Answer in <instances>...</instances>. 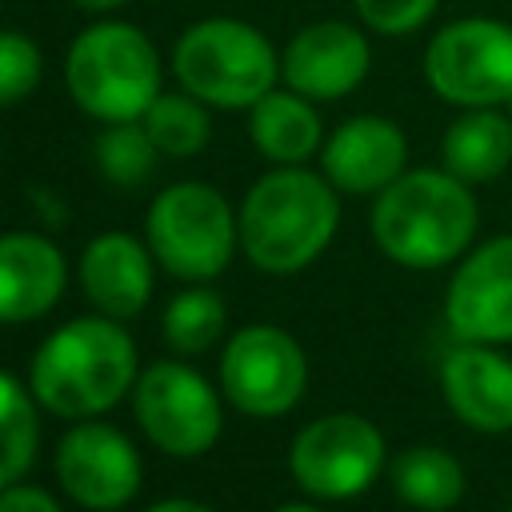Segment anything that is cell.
I'll return each instance as SVG.
<instances>
[{"instance_id":"obj_1","label":"cell","mask_w":512,"mask_h":512,"mask_svg":"<svg viewBox=\"0 0 512 512\" xmlns=\"http://www.w3.org/2000/svg\"><path fill=\"white\" fill-rule=\"evenodd\" d=\"M28 384L36 404L56 416L84 420L108 412L136 384V344L112 316L68 320L36 348Z\"/></svg>"},{"instance_id":"obj_2","label":"cell","mask_w":512,"mask_h":512,"mask_svg":"<svg viewBox=\"0 0 512 512\" xmlns=\"http://www.w3.org/2000/svg\"><path fill=\"white\" fill-rule=\"evenodd\" d=\"M336 224L340 204L332 180L284 164L248 188L240 204V248L256 268L288 276L328 248Z\"/></svg>"},{"instance_id":"obj_3","label":"cell","mask_w":512,"mask_h":512,"mask_svg":"<svg viewBox=\"0 0 512 512\" xmlns=\"http://www.w3.org/2000/svg\"><path fill=\"white\" fill-rule=\"evenodd\" d=\"M476 232V200L460 176L400 172L372 208V236L380 252L404 268H440L456 260Z\"/></svg>"},{"instance_id":"obj_4","label":"cell","mask_w":512,"mask_h":512,"mask_svg":"<svg viewBox=\"0 0 512 512\" xmlns=\"http://www.w3.org/2000/svg\"><path fill=\"white\" fill-rule=\"evenodd\" d=\"M64 76L72 100L104 124L144 120L160 96V56L152 40L120 20L84 28L68 48Z\"/></svg>"},{"instance_id":"obj_5","label":"cell","mask_w":512,"mask_h":512,"mask_svg":"<svg viewBox=\"0 0 512 512\" xmlns=\"http://www.w3.org/2000/svg\"><path fill=\"white\" fill-rule=\"evenodd\" d=\"M172 68L184 92L216 108H252L260 96L272 92L280 76V60L268 36L228 16H208L192 24L176 40Z\"/></svg>"},{"instance_id":"obj_6","label":"cell","mask_w":512,"mask_h":512,"mask_svg":"<svg viewBox=\"0 0 512 512\" xmlns=\"http://www.w3.org/2000/svg\"><path fill=\"white\" fill-rule=\"evenodd\" d=\"M144 232L160 268L180 280H212L232 260L240 220H232L228 200L212 184L180 180L152 200Z\"/></svg>"},{"instance_id":"obj_7","label":"cell","mask_w":512,"mask_h":512,"mask_svg":"<svg viewBox=\"0 0 512 512\" xmlns=\"http://www.w3.org/2000/svg\"><path fill=\"white\" fill-rule=\"evenodd\" d=\"M424 80L460 108H496L512 100V28L488 16L444 24L424 52Z\"/></svg>"},{"instance_id":"obj_8","label":"cell","mask_w":512,"mask_h":512,"mask_svg":"<svg viewBox=\"0 0 512 512\" xmlns=\"http://www.w3.org/2000/svg\"><path fill=\"white\" fill-rule=\"evenodd\" d=\"M384 464V436L356 412H332L300 428L288 452L296 484L320 500L360 496Z\"/></svg>"},{"instance_id":"obj_9","label":"cell","mask_w":512,"mask_h":512,"mask_svg":"<svg viewBox=\"0 0 512 512\" xmlns=\"http://www.w3.org/2000/svg\"><path fill=\"white\" fill-rule=\"evenodd\" d=\"M136 420L168 456H204L220 436V396L188 364L160 360L136 380Z\"/></svg>"},{"instance_id":"obj_10","label":"cell","mask_w":512,"mask_h":512,"mask_svg":"<svg viewBox=\"0 0 512 512\" xmlns=\"http://www.w3.org/2000/svg\"><path fill=\"white\" fill-rule=\"evenodd\" d=\"M224 396L248 416H280L288 412L308 384L304 348L272 324L240 328L220 356Z\"/></svg>"},{"instance_id":"obj_11","label":"cell","mask_w":512,"mask_h":512,"mask_svg":"<svg viewBox=\"0 0 512 512\" xmlns=\"http://www.w3.org/2000/svg\"><path fill=\"white\" fill-rule=\"evenodd\" d=\"M56 480L76 504L112 512L140 492V456L120 428L80 420L56 444Z\"/></svg>"},{"instance_id":"obj_12","label":"cell","mask_w":512,"mask_h":512,"mask_svg":"<svg viewBox=\"0 0 512 512\" xmlns=\"http://www.w3.org/2000/svg\"><path fill=\"white\" fill-rule=\"evenodd\" d=\"M448 328L472 344L512 340V236L476 248L452 276L444 296Z\"/></svg>"},{"instance_id":"obj_13","label":"cell","mask_w":512,"mask_h":512,"mask_svg":"<svg viewBox=\"0 0 512 512\" xmlns=\"http://www.w3.org/2000/svg\"><path fill=\"white\" fill-rule=\"evenodd\" d=\"M372 52L360 28L344 20H320L292 36L280 72L292 92L308 100H340L368 76Z\"/></svg>"},{"instance_id":"obj_14","label":"cell","mask_w":512,"mask_h":512,"mask_svg":"<svg viewBox=\"0 0 512 512\" xmlns=\"http://www.w3.org/2000/svg\"><path fill=\"white\" fill-rule=\"evenodd\" d=\"M408 160V140L404 132L384 120V116H352L344 120L328 144H324V176L332 188L364 196V192H384Z\"/></svg>"},{"instance_id":"obj_15","label":"cell","mask_w":512,"mask_h":512,"mask_svg":"<svg viewBox=\"0 0 512 512\" xmlns=\"http://www.w3.org/2000/svg\"><path fill=\"white\" fill-rule=\"evenodd\" d=\"M440 380L452 412L468 428L480 432L512 428V360H504L488 344L464 340L456 352H448Z\"/></svg>"},{"instance_id":"obj_16","label":"cell","mask_w":512,"mask_h":512,"mask_svg":"<svg viewBox=\"0 0 512 512\" xmlns=\"http://www.w3.org/2000/svg\"><path fill=\"white\" fill-rule=\"evenodd\" d=\"M64 256L48 236L4 232L0 236V324H24L44 316L64 292Z\"/></svg>"},{"instance_id":"obj_17","label":"cell","mask_w":512,"mask_h":512,"mask_svg":"<svg viewBox=\"0 0 512 512\" xmlns=\"http://www.w3.org/2000/svg\"><path fill=\"white\" fill-rule=\"evenodd\" d=\"M152 260V248H144L128 232L96 236L80 256L84 296L112 320L136 316L152 296Z\"/></svg>"},{"instance_id":"obj_18","label":"cell","mask_w":512,"mask_h":512,"mask_svg":"<svg viewBox=\"0 0 512 512\" xmlns=\"http://www.w3.org/2000/svg\"><path fill=\"white\" fill-rule=\"evenodd\" d=\"M512 164V116L496 108H472L444 132V168L464 184L496 180Z\"/></svg>"},{"instance_id":"obj_19","label":"cell","mask_w":512,"mask_h":512,"mask_svg":"<svg viewBox=\"0 0 512 512\" xmlns=\"http://www.w3.org/2000/svg\"><path fill=\"white\" fill-rule=\"evenodd\" d=\"M252 144L276 164H300L320 148V116L300 92H268L248 112Z\"/></svg>"},{"instance_id":"obj_20","label":"cell","mask_w":512,"mask_h":512,"mask_svg":"<svg viewBox=\"0 0 512 512\" xmlns=\"http://www.w3.org/2000/svg\"><path fill=\"white\" fill-rule=\"evenodd\" d=\"M392 488L412 508L444 512L464 496V468L444 448L416 444L392 464Z\"/></svg>"},{"instance_id":"obj_21","label":"cell","mask_w":512,"mask_h":512,"mask_svg":"<svg viewBox=\"0 0 512 512\" xmlns=\"http://www.w3.org/2000/svg\"><path fill=\"white\" fill-rule=\"evenodd\" d=\"M36 396L8 372H0V488L16 484L36 460Z\"/></svg>"},{"instance_id":"obj_22","label":"cell","mask_w":512,"mask_h":512,"mask_svg":"<svg viewBox=\"0 0 512 512\" xmlns=\"http://www.w3.org/2000/svg\"><path fill=\"white\" fill-rule=\"evenodd\" d=\"M152 136V144L168 156H192L208 144V112H204V100H196L192 92H160L152 100V108L144 112L140 120Z\"/></svg>"},{"instance_id":"obj_23","label":"cell","mask_w":512,"mask_h":512,"mask_svg":"<svg viewBox=\"0 0 512 512\" xmlns=\"http://www.w3.org/2000/svg\"><path fill=\"white\" fill-rule=\"evenodd\" d=\"M224 320L228 308L212 288H188L164 308V340L176 352H204L220 340Z\"/></svg>"},{"instance_id":"obj_24","label":"cell","mask_w":512,"mask_h":512,"mask_svg":"<svg viewBox=\"0 0 512 512\" xmlns=\"http://www.w3.org/2000/svg\"><path fill=\"white\" fill-rule=\"evenodd\" d=\"M156 144L148 136L144 124L136 120H124V124H112L100 140H96V160L104 168V176L112 184H140L152 164H156Z\"/></svg>"},{"instance_id":"obj_25","label":"cell","mask_w":512,"mask_h":512,"mask_svg":"<svg viewBox=\"0 0 512 512\" xmlns=\"http://www.w3.org/2000/svg\"><path fill=\"white\" fill-rule=\"evenodd\" d=\"M40 72H44V60L36 40H28L24 32L0 28V108L20 104L40 84Z\"/></svg>"},{"instance_id":"obj_26","label":"cell","mask_w":512,"mask_h":512,"mask_svg":"<svg viewBox=\"0 0 512 512\" xmlns=\"http://www.w3.org/2000/svg\"><path fill=\"white\" fill-rule=\"evenodd\" d=\"M360 20L384 36H404L416 32L420 24H428V16L436 12L440 0H352Z\"/></svg>"},{"instance_id":"obj_27","label":"cell","mask_w":512,"mask_h":512,"mask_svg":"<svg viewBox=\"0 0 512 512\" xmlns=\"http://www.w3.org/2000/svg\"><path fill=\"white\" fill-rule=\"evenodd\" d=\"M0 512H64V508L44 488L8 484V488H0Z\"/></svg>"},{"instance_id":"obj_28","label":"cell","mask_w":512,"mask_h":512,"mask_svg":"<svg viewBox=\"0 0 512 512\" xmlns=\"http://www.w3.org/2000/svg\"><path fill=\"white\" fill-rule=\"evenodd\" d=\"M148 512H212L208 504H200V500H184V496H172V500H160V504H152Z\"/></svg>"},{"instance_id":"obj_29","label":"cell","mask_w":512,"mask_h":512,"mask_svg":"<svg viewBox=\"0 0 512 512\" xmlns=\"http://www.w3.org/2000/svg\"><path fill=\"white\" fill-rule=\"evenodd\" d=\"M80 8H88V12H108V8H120V4H128V0H76Z\"/></svg>"},{"instance_id":"obj_30","label":"cell","mask_w":512,"mask_h":512,"mask_svg":"<svg viewBox=\"0 0 512 512\" xmlns=\"http://www.w3.org/2000/svg\"><path fill=\"white\" fill-rule=\"evenodd\" d=\"M276 512H320V508H312V504H280Z\"/></svg>"},{"instance_id":"obj_31","label":"cell","mask_w":512,"mask_h":512,"mask_svg":"<svg viewBox=\"0 0 512 512\" xmlns=\"http://www.w3.org/2000/svg\"><path fill=\"white\" fill-rule=\"evenodd\" d=\"M508 116H512V100H508Z\"/></svg>"},{"instance_id":"obj_32","label":"cell","mask_w":512,"mask_h":512,"mask_svg":"<svg viewBox=\"0 0 512 512\" xmlns=\"http://www.w3.org/2000/svg\"><path fill=\"white\" fill-rule=\"evenodd\" d=\"M508 512H512V508H508Z\"/></svg>"}]
</instances>
